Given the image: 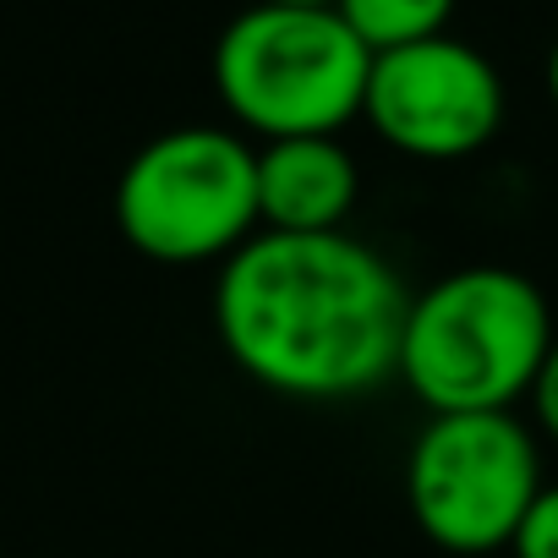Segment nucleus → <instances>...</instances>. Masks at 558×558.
<instances>
[{
  "instance_id": "obj_1",
  "label": "nucleus",
  "mask_w": 558,
  "mask_h": 558,
  "mask_svg": "<svg viewBox=\"0 0 558 558\" xmlns=\"http://www.w3.org/2000/svg\"><path fill=\"white\" fill-rule=\"evenodd\" d=\"M411 291L351 230H257L219 263L214 335L225 356L286 400H362L400 362Z\"/></svg>"
},
{
  "instance_id": "obj_2",
  "label": "nucleus",
  "mask_w": 558,
  "mask_h": 558,
  "mask_svg": "<svg viewBox=\"0 0 558 558\" xmlns=\"http://www.w3.org/2000/svg\"><path fill=\"white\" fill-rule=\"evenodd\" d=\"M553 340V307L536 279L504 263H471L411 296L395 378L433 416L514 411Z\"/></svg>"
},
{
  "instance_id": "obj_3",
  "label": "nucleus",
  "mask_w": 558,
  "mask_h": 558,
  "mask_svg": "<svg viewBox=\"0 0 558 558\" xmlns=\"http://www.w3.org/2000/svg\"><path fill=\"white\" fill-rule=\"evenodd\" d=\"M373 50L335 7H252L214 45V88L241 132L340 137L367 99Z\"/></svg>"
},
{
  "instance_id": "obj_4",
  "label": "nucleus",
  "mask_w": 558,
  "mask_h": 558,
  "mask_svg": "<svg viewBox=\"0 0 558 558\" xmlns=\"http://www.w3.org/2000/svg\"><path fill=\"white\" fill-rule=\"evenodd\" d=\"M116 225L148 263H225L263 230L257 148L230 126H170L148 137L116 181Z\"/></svg>"
},
{
  "instance_id": "obj_5",
  "label": "nucleus",
  "mask_w": 558,
  "mask_h": 558,
  "mask_svg": "<svg viewBox=\"0 0 558 558\" xmlns=\"http://www.w3.org/2000/svg\"><path fill=\"white\" fill-rule=\"evenodd\" d=\"M536 433L514 411L433 416L405 454V504L416 531L444 553H498L542 493Z\"/></svg>"
},
{
  "instance_id": "obj_6",
  "label": "nucleus",
  "mask_w": 558,
  "mask_h": 558,
  "mask_svg": "<svg viewBox=\"0 0 558 558\" xmlns=\"http://www.w3.org/2000/svg\"><path fill=\"white\" fill-rule=\"evenodd\" d=\"M362 121L405 159L449 165L487 148L504 126V83L465 39H416L373 56Z\"/></svg>"
},
{
  "instance_id": "obj_7",
  "label": "nucleus",
  "mask_w": 558,
  "mask_h": 558,
  "mask_svg": "<svg viewBox=\"0 0 558 558\" xmlns=\"http://www.w3.org/2000/svg\"><path fill=\"white\" fill-rule=\"evenodd\" d=\"M362 192V170L340 137L257 143V225L286 235L345 230Z\"/></svg>"
},
{
  "instance_id": "obj_8",
  "label": "nucleus",
  "mask_w": 558,
  "mask_h": 558,
  "mask_svg": "<svg viewBox=\"0 0 558 558\" xmlns=\"http://www.w3.org/2000/svg\"><path fill=\"white\" fill-rule=\"evenodd\" d=\"M335 12L351 23V34L373 56H384V50L449 34L454 0H335Z\"/></svg>"
},
{
  "instance_id": "obj_9",
  "label": "nucleus",
  "mask_w": 558,
  "mask_h": 558,
  "mask_svg": "<svg viewBox=\"0 0 558 558\" xmlns=\"http://www.w3.org/2000/svg\"><path fill=\"white\" fill-rule=\"evenodd\" d=\"M509 553L514 558H558V482L536 493V504H531L525 525L514 531Z\"/></svg>"
},
{
  "instance_id": "obj_10",
  "label": "nucleus",
  "mask_w": 558,
  "mask_h": 558,
  "mask_svg": "<svg viewBox=\"0 0 558 558\" xmlns=\"http://www.w3.org/2000/svg\"><path fill=\"white\" fill-rule=\"evenodd\" d=\"M531 416H536V427L558 444V340L547 345V356H542V373H536V384H531Z\"/></svg>"
},
{
  "instance_id": "obj_11",
  "label": "nucleus",
  "mask_w": 558,
  "mask_h": 558,
  "mask_svg": "<svg viewBox=\"0 0 558 558\" xmlns=\"http://www.w3.org/2000/svg\"><path fill=\"white\" fill-rule=\"evenodd\" d=\"M547 99L558 105V39H553V50H547Z\"/></svg>"
},
{
  "instance_id": "obj_12",
  "label": "nucleus",
  "mask_w": 558,
  "mask_h": 558,
  "mask_svg": "<svg viewBox=\"0 0 558 558\" xmlns=\"http://www.w3.org/2000/svg\"><path fill=\"white\" fill-rule=\"evenodd\" d=\"M257 7H335V0H257Z\"/></svg>"
}]
</instances>
